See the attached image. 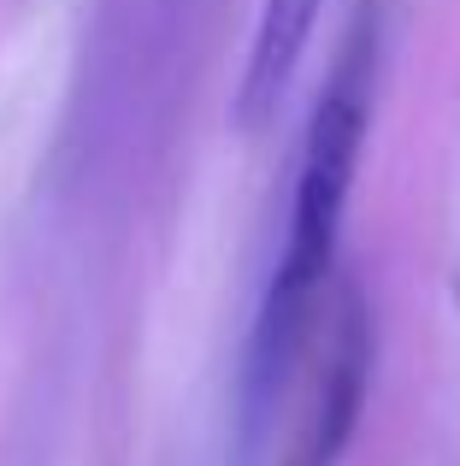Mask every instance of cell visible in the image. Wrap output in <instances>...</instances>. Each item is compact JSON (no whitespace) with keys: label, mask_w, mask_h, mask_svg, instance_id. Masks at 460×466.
Here are the masks:
<instances>
[{"label":"cell","mask_w":460,"mask_h":466,"mask_svg":"<svg viewBox=\"0 0 460 466\" xmlns=\"http://www.w3.org/2000/svg\"><path fill=\"white\" fill-rule=\"evenodd\" d=\"M325 0H260L254 12V42H248V66H242V89H236V130H265L277 113V101L289 95L301 59H307L313 24H319Z\"/></svg>","instance_id":"cell-3"},{"label":"cell","mask_w":460,"mask_h":466,"mask_svg":"<svg viewBox=\"0 0 460 466\" xmlns=\"http://www.w3.org/2000/svg\"><path fill=\"white\" fill-rule=\"evenodd\" d=\"M378 71H384V0H360L355 18L343 24V42H336L319 101H313L307 130H301L284 248H277L260 308H254L248 354H242V461H254L289 378L313 349V325H319L325 289L336 278V242H343L360 154H366Z\"/></svg>","instance_id":"cell-1"},{"label":"cell","mask_w":460,"mask_h":466,"mask_svg":"<svg viewBox=\"0 0 460 466\" xmlns=\"http://www.w3.org/2000/svg\"><path fill=\"white\" fill-rule=\"evenodd\" d=\"M372 354H378V330H372L366 289L336 284L331 308H325V330L313 342V378L301 396V420L284 466H336L348 455L372 396Z\"/></svg>","instance_id":"cell-2"}]
</instances>
